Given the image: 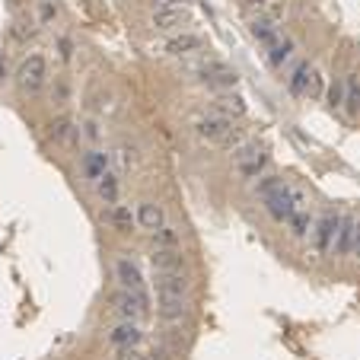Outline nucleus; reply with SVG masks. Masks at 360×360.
Instances as JSON below:
<instances>
[{
	"instance_id": "423d86ee",
	"label": "nucleus",
	"mask_w": 360,
	"mask_h": 360,
	"mask_svg": "<svg viewBox=\"0 0 360 360\" xmlns=\"http://www.w3.org/2000/svg\"><path fill=\"white\" fill-rule=\"evenodd\" d=\"M265 163H268V156H265V150L258 144H246L236 150V169H239L246 179H255L265 169Z\"/></svg>"
},
{
	"instance_id": "bb28decb",
	"label": "nucleus",
	"mask_w": 360,
	"mask_h": 360,
	"mask_svg": "<svg viewBox=\"0 0 360 360\" xmlns=\"http://www.w3.org/2000/svg\"><path fill=\"white\" fill-rule=\"evenodd\" d=\"M287 223H291V233H293V236H306V233H309V227H312V223H309V214H303V211H297V214H293Z\"/></svg>"
},
{
	"instance_id": "412c9836",
	"label": "nucleus",
	"mask_w": 360,
	"mask_h": 360,
	"mask_svg": "<svg viewBox=\"0 0 360 360\" xmlns=\"http://www.w3.org/2000/svg\"><path fill=\"white\" fill-rule=\"evenodd\" d=\"M252 39H255V42H262L265 48H271V45L281 39V32H277V22H271V20H255V22H252Z\"/></svg>"
},
{
	"instance_id": "6ab92c4d",
	"label": "nucleus",
	"mask_w": 360,
	"mask_h": 360,
	"mask_svg": "<svg viewBox=\"0 0 360 360\" xmlns=\"http://www.w3.org/2000/svg\"><path fill=\"white\" fill-rule=\"evenodd\" d=\"M105 220H109L112 227L118 229V233H131V227H134V220H138V217L131 214V208H121V204H112V208L105 211Z\"/></svg>"
},
{
	"instance_id": "c756f323",
	"label": "nucleus",
	"mask_w": 360,
	"mask_h": 360,
	"mask_svg": "<svg viewBox=\"0 0 360 360\" xmlns=\"http://www.w3.org/2000/svg\"><path fill=\"white\" fill-rule=\"evenodd\" d=\"M118 360H150L138 351V347H118Z\"/></svg>"
},
{
	"instance_id": "2f4dec72",
	"label": "nucleus",
	"mask_w": 360,
	"mask_h": 360,
	"mask_svg": "<svg viewBox=\"0 0 360 360\" xmlns=\"http://www.w3.org/2000/svg\"><path fill=\"white\" fill-rule=\"evenodd\" d=\"M156 7H185V0H153Z\"/></svg>"
},
{
	"instance_id": "72a5a7b5",
	"label": "nucleus",
	"mask_w": 360,
	"mask_h": 360,
	"mask_svg": "<svg viewBox=\"0 0 360 360\" xmlns=\"http://www.w3.org/2000/svg\"><path fill=\"white\" fill-rule=\"evenodd\" d=\"M86 138H93V140L99 138V131H96V125H93V121H90V125H86Z\"/></svg>"
},
{
	"instance_id": "4468645a",
	"label": "nucleus",
	"mask_w": 360,
	"mask_h": 360,
	"mask_svg": "<svg viewBox=\"0 0 360 360\" xmlns=\"http://www.w3.org/2000/svg\"><path fill=\"white\" fill-rule=\"evenodd\" d=\"M214 112L223 118H239V115H246V99L236 96V93H220L214 99Z\"/></svg>"
},
{
	"instance_id": "f3484780",
	"label": "nucleus",
	"mask_w": 360,
	"mask_h": 360,
	"mask_svg": "<svg viewBox=\"0 0 360 360\" xmlns=\"http://www.w3.org/2000/svg\"><path fill=\"white\" fill-rule=\"evenodd\" d=\"M156 312L163 319H182L188 312V297H169V293H159Z\"/></svg>"
},
{
	"instance_id": "5701e85b",
	"label": "nucleus",
	"mask_w": 360,
	"mask_h": 360,
	"mask_svg": "<svg viewBox=\"0 0 360 360\" xmlns=\"http://www.w3.org/2000/svg\"><path fill=\"white\" fill-rule=\"evenodd\" d=\"M345 112L347 115H357L360 112V84H357V76H347L345 80Z\"/></svg>"
},
{
	"instance_id": "1a4fd4ad",
	"label": "nucleus",
	"mask_w": 360,
	"mask_h": 360,
	"mask_svg": "<svg viewBox=\"0 0 360 360\" xmlns=\"http://www.w3.org/2000/svg\"><path fill=\"white\" fill-rule=\"evenodd\" d=\"M188 10L185 7H156L153 10V26L163 29V32H169V29H179L188 22Z\"/></svg>"
},
{
	"instance_id": "f704fd0d",
	"label": "nucleus",
	"mask_w": 360,
	"mask_h": 360,
	"mask_svg": "<svg viewBox=\"0 0 360 360\" xmlns=\"http://www.w3.org/2000/svg\"><path fill=\"white\" fill-rule=\"evenodd\" d=\"M246 4H249V7H265L268 0H246Z\"/></svg>"
},
{
	"instance_id": "9d476101",
	"label": "nucleus",
	"mask_w": 360,
	"mask_h": 360,
	"mask_svg": "<svg viewBox=\"0 0 360 360\" xmlns=\"http://www.w3.org/2000/svg\"><path fill=\"white\" fill-rule=\"evenodd\" d=\"M140 338H144V332H140V326L138 322H131V319H125L121 326H115L109 332V341L115 347H138Z\"/></svg>"
},
{
	"instance_id": "c85d7f7f",
	"label": "nucleus",
	"mask_w": 360,
	"mask_h": 360,
	"mask_svg": "<svg viewBox=\"0 0 360 360\" xmlns=\"http://www.w3.org/2000/svg\"><path fill=\"white\" fill-rule=\"evenodd\" d=\"M328 102L345 105V84H332V90H328Z\"/></svg>"
},
{
	"instance_id": "f257e3e1",
	"label": "nucleus",
	"mask_w": 360,
	"mask_h": 360,
	"mask_svg": "<svg viewBox=\"0 0 360 360\" xmlns=\"http://www.w3.org/2000/svg\"><path fill=\"white\" fill-rule=\"evenodd\" d=\"M258 194H262V201H265V211H268L277 223H287L300 211L297 198H293V188L284 185V179H274V175L262 179L258 182Z\"/></svg>"
},
{
	"instance_id": "6e6552de",
	"label": "nucleus",
	"mask_w": 360,
	"mask_h": 360,
	"mask_svg": "<svg viewBox=\"0 0 360 360\" xmlns=\"http://www.w3.org/2000/svg\"><path fill=\"white\" fill-rule=\"evenodd\" d=\"M198 74H201V80L211 86H236V80H239L236 70H229L227 64H220V61H208Z\"/></svg>"
},
{
	"instance_id": "b1692460",
	"label": "nucleus",
	"mask_w": 360,
	"mask_h": 360,
	"mask_svg": "<svg viewBox=\"0 0 360 360\" xmlns=\"http://www.w3.org/2000/svg\"><path fill=\"white\" fill-rule=\"evenodd\" d=\"M96 188H99V198H102L105 204H115L118 201V179L112 173H105L102 179L96 182Z\"/></svg>"
},
{
	"instance_id": "473e14b6",
	"label": "nucleus",
	"mask_w": 360,
	"mask_h": 360,
	"mask_svg": "<svg viewBox=\"0 0 360 360\" xmlns=\"http://www.w3.org/2000/svg\"><path fill=\"white\" fill-rule=\"evenodd\" d=\"M354 255H360V223H357V229H354Z\"/></svg>"
},
{
	"instance_id": "0eeeda50",
	"label": "nucleus",
	"mask_w": 360,
	"mask_h": 360,
	"mask_svg": "<svg viewBox=\"0 0 360 360\" xmlns=\"http://www.w3.org/2000/svg\"><path fill=\"white\" fill-rule=\"evenodd\" d=\"M156 291L159 293H169V297H188V291H192V281H188V274H182V268H175V271H156Z\"/></svg>"
},
{
	"instance_id": "9b49d317",
	"label": "nucleus",
	"mask_w": 360,
	"mask_h": 360,
	"mask_svg": "<svg viewBox=\"0 0 360 360\" xmlns=\"http://www.w3.org/2000/svg\"><path fill=\"white\" fill-rule=\"evenodd\" d=\"M115 277H118V284L128 287V291H140V287H144V274H140V268L131 262V258H118Z\"/></svg>"
},
{
	"instance_id": "20e7f679",
	"label": "nucleus",
	"mask_w": 360,
	"mask_h": 360,
	"mask_svg": "<svg viewBox=\"0 0 360 360\" xmlns=\"http://www.w3.org/2000/svg\"><path fill=\"white\" fill-rule=\"evenodd\" d=\"M45 76H48V64H45V58L29 55L26 61L20 64V70H16V84H20V90L35 93V90H42Z\"/></svg>"
},
{
	"instance_id": "aec40b11",
	"label": "nucleus",
	"mask_w": 360,
	"mask_h": 360,
	"mask_svg": "<svg viewBox=\"0 0 360 360\" xmlns=\"http://www.w3.org/2000/svg\"><path fill=\"white\" fill-rule=\"evenodd\" d=\"M201 48V39L198 35H192V32H185V35H175V39H169L166 42V55H192V51H198Z\"/></svg>"
},
{
	"instance_id": "cd10ccee",
	"label": "nucleus",
	"mask_w": 360,
	"mask_h": 360,
	"mask_svg": "<svg viewBox=\"0 0 360 360\" xmlns=\"http://www.w3.org/2000/svg\"><path fill=\"white\" fill-rule=\"evenodd\" d=\"M134 163V147H128V144H121L118 147V166L121 169H128Z\"/></svg>"
},
{
	"instance_id": "dca6fc26",
	"label": "nucleus",
	"mask_w": 360,
	"mask_h": 360,
	"mask_svg": "<svg viewBox=\"0 0 360 360\" xmlns=\"http://www.w3.org/2000/svg\"><path fill=\"white\" fill-rule=\"evenodd\" d=\"M150 265H153V271H175V268H182V255L173 246H156L150 255Z\"/></svg>"
},
{
	"instance_id": "7c9ffc66",
	"label": "nucleus",
	"mask_w": 360,
	"mask_h": 360,
	"mask_svg": "<svg viewBox=\"0 0 360 360\" xmlns=\"http://www.w3.org/2000/svg\"><path fill=\"white\" fill-rule=\"evenodd\" d=\"M13 35H16V39H22V42H26V39H32V35H35V29L29 26V22H16Z\"/></svg>"
},
{
	"instance_id": "c9c22d12",
	"label": "nucleus",
	"mask_w": 360,
	"mask_h": 360,
	"mask_svg": "<svg viewBox=\"0 0 360 360\" xmlns=\"http://www.w3.org/2000/svg\"><path fill=\"white\" fill-rule=\"evenodd\" d=\"M10 4H13V7H22V4H29V0H10Z\"/></svg>"
},
{
	"instance_id": "a878e982",
	"label": "nucleus",
	"mask_w": 360,
	"mask_h": 360,
	"mask_svg": "<svg viewBox=\"0 0 360 360\" xmlns=\"http://www.w3.org/2000/svg\"><path fill=\"white\" fill-rule=\"evenodd\" d=\"M153 243H156V246H173V249H175L179 236H175V229H173V227H166V223H163L159 229H153Z\"/></svg>"
},
{
	"instance_id": "393cba45",
	"label": "nucleus",
	"mask_w": 360,
	"mask_h": 360,
	"mask_svg": "<svg viewBox=\"0 0 360 360\" xmlns=\"http://www.w3.org/2000/svg\"><path fill=\"white\" fill-rule=\"evenodd\" d=\"M51 138H55L58 144H67V140L74 138V121H70V118H58L55 125H51Z\"/></svg>"
},
{
	"instance_id": "2eb2a0df",
	"label": "nucleus",
	"mask_w": 360,
	"mask_h": 360,
	"mask_svg": "<svg viewBox=\"0 0 360 360\" xmlns=\"http://www.w3.org/2000/svg\"><path fill=\"white\" fill-rule=\"evenodd\" d=\"M354 229H357V220H354V217H341L338 233H335V255H351Z\"/></svg>"
},
{
	"instance_id": "7ed1b4c3",
	"label": "nucleus",
	"mask_w": 360,
	"mask_h": 360,
	"mask_svg": "<svg viewBox=\"0 0 360 360\" xmlns=\"http://www.w3.org/2000/svg\"><path fill=\"white\" fill-rule=\"evenodd\" d=\"M115 309L125 319H131V322H140V319L150 316V297H147L144 287H140V291L121 287V291L115 293Z\"/></svg>"
},
{
	"instance_id": "39448f33",
	"label": "nucleus",
	"mask_w": 360,
	"mask_h": 360,
	"mask_svg": "<svg viewBox=\"0 0 360 360\" xmlns=\"http://www.w3.org/2000/svg\"><path fill=\"white\" fill-rule=\"evenodd\" d=\"M338 223L341 217L332 214V211H326V214L316 220V227H312V239H316V252H332L335 249V233H338Z\"/></svg>"
},
{
	"instance_id": "a211bd4d",
	"label": "nucleus",
	"mask_w": 360,
	"mask_h": 360,
	"mask_svg": "<svg viewBox=\"0 0 360 360\" xmlns=\"http://www.w3.org/2000/svg\"><path fill=\"white\" fill-rule=\"evenodd\" d=\"M138 223L144 229H159L163 223H166V214H163V208H159V204L147 201V204H140V208H138Z\"/></svg>"
},
{
	"instance_id": "f8f14e48",
	"label": "nucleus",
	"mask_w": 360,
	"mask_h": 360,
	"mask_svg": "<svg viewBox=\"0 0 360 360\" xmlns=\"http://www.w3.org/2000/svg\"><path fill=\"white\" fill-rule=\"evenodd\" d=\"M312 74H316V67H312L309 61H300L297 64V70L291 74V93L293 96H300V99H306L309 96V84H312Z\"/></svg>"
},
{
	"instance_id": "4be33fe9",
	"label": "nucleus",
	"mask_w": 360,
	"mask_h": 360,
	"mask_svg": "<svg viewBox=\"0 0 360 360\" xmlns=\"http://www.w3.org/2000/svg\"><path fill=\"white\" fill-rule=\"evenodd\" d=\"M291 55H293V42H291V39H277V42L268 48V64H271V67H284V64L291 61Z\"/></svg>"
},
{
	"instance_id": "ddd939ff",
	"label": "nucleus",
	"mask_w": 360,
	"mask_h": 360,
	"mask_svg": "<svg viewBox=\"0 0 360 360\" xmlns=\"http://www.w3.org/2000/svg\"><path fill=\"white\" fill-rule=\"evenodd\" d=\"M105 173H109V153H102V150L84 153V175H86V179L99 182Z\"/></svg>"
},
{
	"instance_id": "f03ea898",
	"label": "nucleus",
	"mask_w": 360,
	"mask_h": 360,
	"mask_svg": "<svg viewBox=\"0 0 360 360\" xmlns=\"http://www.w3.org/2000/svg\"><path fill=\"white\" fill-rule=\"evenodd\" d=\"M198 134H201L204 140H214V144H223V147H239L243 144V134H239V128H233V118H223V115H208L198 121Z\"/></svg>"
}]
</instances>
